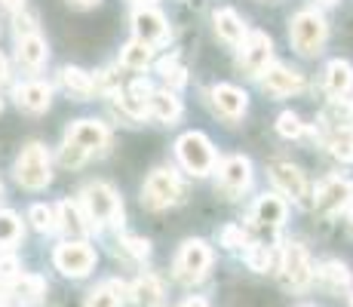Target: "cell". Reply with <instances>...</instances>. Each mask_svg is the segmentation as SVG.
Masks as SVG:
<instances>
[{
  "label": "cell",
  "instance_id": "cell-1",
  "mask_svg": "<svg viewBox=\"0 0 353 307\" xmlns=\"http://www.w3.org/2000/svg\"><path fill=\"white\" fill-rule=\"evenodd\" d=\"M83 209L86 218H90L92 228H101V224H123V203H120L117 190L105 181L96 184H86L83 188Z\"/></svg>",
  "mask_w": 353,
  "mask_h": 307
},
{
  "label": "cell",
  "instance_id": "cell-2",
  "mask_svg": "<svg viewBox=\"0 0 353 307\" xmlns=\"http://www.w3.org/2000/svg\"><path fill=\"white\" fill-rule=\"evenodd\" d=\"M52 172H50V154L40 141H31V145L22 148L16 160V181L28 190H43L50 184Z\"/></svg>",
  "mask_w": 353,
  "mask_h": 307
},
{
  "label": "cell",
  "instance_id": "cell-3",
  "mask_svg": "<svg viewBox=\"0 0 353 307\" xmlns=\"http://www.w3.org/2000/svg\"><path fill=\"white\" fill-rule=\"evenodd\" d=\"M325 34H329L325 19L320 16V12H314V10H301L289 25L292 46H295L301 56H316V52L323 50V43H325Z\"/></svg>",
  "mask_w": 353,
  "mask_h": 307
},
{
  "label": "cell",
  "instance_id": "cell-4",
  "mask_svg": "<svg viewBox=\"0 0 353 307\" xmlns=\"http://www.w3.org/2000/svg\"><path fill=\"white\" fill-rule=\"evenodd\" d=\"M181 200H185V184L179 181L172 169H157V172L148 175L145 190H141V203L148 209H166Z\"/></svg>",
  "mask_w": 353,
  "mask_h": 307
},
{
  "label": "cell",
  "instance_id": "cell-5",
  "mask_svg": "<svg viewBox=\"0 0 353 307\" xmlns=\"http://www.w3.org/2000/svg\"><path fill=\"white\" fill-rule=\"evenodd\" d=\"M175 154H179V163L191 175H209L215 166L212 141H209L203 132H185L179 141H175Z\"/></svg>",
  "mask_w": 353,
  "mask_h": 307
},
{
  "label": "cell",
  "instance_id": "cell-6",
  "mask_svg": "<svg viewBox=\"0 0 353 307\" xmlns=\"http://www.w3.org/2000/svg\"><path fill=\"white\" fill-rule=\"evenodd\" d=\"M209 264H212V249L203 240H188V243H181L179 255H175V277L188 286L200 283L206 277Z\"/></svg>",
  "mask_w": 353,
  "mask_h": 307
},
{
  "label": "cell",
  "instance_id": "cell-7",
  "mask_svg": "<svg viewBox=\"0 0 353 307\" xmlns=\"http://www.w3.org/2000/svg\"><path fill=\"white\" fill-rule=\"evenodd\" d=\"M52 264H56L65 277L80 279L96 268V252H92L90 243H83V240H68L62 246H56V252H52Z\"/></svg>",
  "mask_w": 353,
  "mask_h": 307
},
{
  "label": "cell",
  "instance_id": "cell-8",
  "mask_svg": "<svg viewBox=\"0 0 353 307\" xmlns=\"http://www.w3.org/2000/svg\"><path fill=\"white\" fill-rule=\"evenodd\" d=\"M270 56H274V43L264 31H249L240 46V68L249 77H261L270 68Z\"/></svg>",
  "mask_w": 353,
  "mask_h": 307
},
{
  "label": "cell",
  "instance_id": "cell-9",
  "mask_svg": "<svg viewBox=\"0 0 353 307\" xmlns=\"http://www.w3.org/2000/svg\"><path fill=\"white\" fill-rule=\"evenodd\" d=\"M280 270H283V283L289 289H307L310 279H314V268H310V258L304 252V246L298 243H289L280 255Z\"/></svg>",
  "mask_w": 353,
  "mask_h": 307
},
{
  "label": "cell",
  "instance_id": "cell-10",
  "mask_svg": "<svg viewBox=\"0 0 353 307\" xmlns=\"http://www.w3.org/2000/svg\"><path fill=\"white\" fill-rule=\"evenodd\" d=\"M132 31L135 37L141 40V43L148 46H157V43H166L169 37V25H166V16H163L160 10H154V6H135L132 12Z\"/></svg>",
  "mask_w": 353,
  "mask_h": 307
},
{
  "label": "cell",
  "instance_id": "cell-11",
  "mask_svg": "<svg viewBox=\"0 0 353 307\" xmlns=\"http://www.w3.org/2000/svg\"><path fill=\"white\" fill-rule=\"evenodd\" d=\"M108 141H111V132H108L105 123H99V120H77L65 135V145L80 148L83 154L105 151Z\"/></svg>",
  "mask_w": 353,
  "mask_h": 307
},
{
  "label": "cell",
  "instance_id": "cell-12",
  "mask_svg": "<svg viewBox=\"0 0 353 307\" xmlns=\"http://www.w3.org/2000/svg\"><path fill=\"white\" fill-rule=\"evenodd\" d=\"M353 203V184L347 179H325L320 188H316V212L323 215H338L341 209H347Z\"/></svg>",
  "mask_w": 353,
  "mask_h": 307
},
{
  "label": "cell",
  "instance_id": "cell-13",
  "mask_svg": "<svg viewBox=\"0 0 353 307\" xmlns=\"http://www.w3.org/2000/svg\"><path fill=\"white\" fill-rule=\"evenodd\" d=\"M270 179H274V184L286 197H292V200L301 203V206H307L310 184H307V179H304V172L298 166H292V163H274V166H270Z\"/></svg>",
  "mask_w": 353,
  "mask_h": 307
},
{
  "label": "cell",
  "instance_id": "cell-14",
  "mask_svg": "<svg viewBox=\"0 0 353 307\" xmlns=\"http://www.w3.org/2000/svg\"><path fill=\"white\" fill-rule=\"evenodd\" d=\"M219 179H221V188H225L230 197L243 194V190L249 188V181H252V163H249V157H243V154L225 157L221 169H219Z\"/></svg>",
  "mask_w": 353,
  "mask_h": 307
},
{
  "label": "cell",
  "instance_id": "cell-15",
  "mask_svg": "<svg viewBox=\"0 0 353 307\" xmlns=\"http://www.w3.org/2000/svg\"><path fill=\"white\" fill-rule=\"evenodd\" d=\"M56 228H62L71 240H80V237H86L90 230H96L90 224V218L83 215V209L77 206V203H71V200H62L59 203V209H56Z\"/></svg>",
  "mask_w": 353,
  "mask_h": 307
},
{
  "label": "cell",
  "instance_id": "cell-16",
  "mask_svg": "<svg viewBox=\"0 0 353 307\" xmlns=\"http://www.w3.org/2000/svg\"><path fill=\"white\" fill-rule=\"evenodd\" d=\"M212 101H215V108H219L221 117H228V120L243 117V114H246V108H249V95L243 90H236V86H230V83H219V86H215V90H212Z\"/></svg>",
  "mask_w": 353,
  "mask_h": 307
},
{
  "label": "cell",
  "instance_id": "cell-17",
  "mask_svg": "<svg viewBox=\"0 0 353 307\" xmlns=\"http://www.w3.org/2000/svg\"><path fill=\"white\" fill-rule=\"evenodd\" d=\"M151 92H154V90H151V83H148L145 77H135L123 92H117V101H120V108H123L129 117H145Z\"/></svg>",
  "mask_w": 353,
  "mask_h": 307
},
{
  "label": "cell",
  "instance_id": "cell-18",
  "mask_svg": "<svg viewBox=\"0 0 353 307\" xmlns=\"http://www.w3.org/2000/svg\"><path fill=\"white\" fill-rule=\"evenodd\" d=\"M12 95H16V105L25 108V111H31V114L46 111V108H50V101H52L50 83H40V80H31V83L16 86V92H12Z\"/></svg>",
  "mask_w": 353,
  "mask_h": 307
},
{
  "label": "cell",
  "instance_id": "cell-19",
  "mask_svg": "<svg viewBox=\"0 0 353 307\" xmlns=\"http://www.w3.org/2000/svg\"><path fill=\"white\" fill-rule=\"evenodd\" d=\"M264 90H268L270 95H292V92H298L304 86V80H301V74H295V71H289V68H283V65H270L268 71H264Z\"/></svg>",
  "mask_w": 353,
  "mask_h": 307
},
{
  "label": "cell",
  "instance_id": "cell-20",
  "mask_svg": "<svg viewBox=\"0 0 353 307\" xmlns=\"http://www.w3.org/2000/svg\"><path fill=\"white\" fill-rule=\"evenodd\" d=\"M10 295L22 304H37L40 298L46 295V279L37 277V274H19L12 283H6Z\"/></svg>",
  "mask_w": 353,
  "mask_h": 307
},
{
  "label": "cell",
  "instance_id": "cell-21",
  "mask_svg": "<svg viewBox=\"0 0 353 307\" xmlns=\"http://www.w3.org/2000/svg\"><path fill=\"white\" fill-rule=\"evenodd\" d=\"M252 215H255L258 228L274 230V228H280L283 218H286V203H283V197H276V194H264V197H258Z\"/></svg>",
  "mask_w": 353,
  "mask_h": 307
},
{
  "label": "cell",
  "instance_id": "cell-22",
  "mask_svg": "<svg viewBox=\"0 0 353 307\" xmlns=\"http://www.w3.org/2000/svg\"><path fill=\"white\" fill-rule=\"evenodd\" d=\"M126 295L132 298L135 307H160L163 304V286H160L157 277L145 274V277H139L132 286H129Z\"/></svg>",
  "mask_w": 353,
  "mask_h": 307
},
{
  "label": "cell",
  "instance_id": "cell-23",
  "mask_svg": "<svg viewBox=\"0 0 353 307\" xmlns=\"http://www.w3.org/2000/svg\"><path fill=\"white\" fill-rule=\"evenodd\" d=\"M353 86V68L350 61L344 59H335L325 65V90H329V95H335V99H341L344 92H347Z\"/></svg>",
  "mask_w": 353,
  "mask_h": 307
},
{
  "label": "cell",
  "instance_id": "cell-24",
  "mask_svg": "<svg viewBox=\"0 0 353 307\" xmlns=\"http://www.w3.org/2000/svg\"><path fill=\"white\" fill-rule=\"evenodd\" d=\"M148 114L157 117L160 123H175L181 117V101L175 99V92H169V90L151 92V99H148Z\"/></svg>",
  "mask_w": 353,
  "mask_h": 307
},
{
  "label": "cell",
  "instance_id": "cell-25",
  "mask_svg": "<svg viewBox=\"0 0 353 307\" xmlns=\"http://www.w3.org/2000/svg\"><path fill=\"white\" fill-rule=\"evenodd\" d=\"M215 34H219L221 40H228V43H243V37H246V25H243V19L236 16L234 10H215Z\"/></svg>",
  "mask_w": 353,
  "mask_h": 307
},
{
  "label": "cell",
  "instance_id": "cell-26",
  "mask_svg": "<svg viewBox=\"0 0 353 307\" xmlns=\"http://www.w3.org/2000/svg\"><path fill=\"white\" fill-rule=\"evenodd\" d=\"M316 277H320V283L325 286V289H332V292H341V289H347L350 286V279H353V274H350V268L344 261H323L320 268H316Z\"/></svg>",
  "mask_w": 353,
  "mask_h": 307
},
{
  "label": "cell",
  "instance_id": "cell-27",
  "mask_svg": "<svg viewBox=\"0 0 353 307\" xmlns=\"http://www.w3.org/2000/svg\"><path fill=\"white\" fill-rule=\"evenodd\" d=\"M50 50H46V40L40 34H31V37H19V61L31 71H37L40 65L46 61Z\"/></svg>",
  "mask_w": 353,
  "mask_h": 307
},
{
  "label": "cell",
  "instance_id": "cell-28",
  "mask_svg": "<svg viewBox=\"0 0 353 307\" xmlns=\"http://www.w3.org/2000/svg\"><path fill=\"white\" fill-rule=\"evenodd\" d=\"M123 295H126V286L117 283V279H108V283H101L90 292L86 307H120L123 304Z\"/></svg>",
  "mask_w": 353,
  "mask_h": 307
},
{
  "label": "cell",
  "instance_id": "cell-29",
  "mask_svg": "<svg viewBox=\"0 0 353 307\" xmlns=\"http://www.w3.org/2000/svg\"><path fill=\"white\" fill-rule=\"evenodd\" d=\"M151 59H154V50L148 43H141V40H132V43H126L120 50V65L129 68V71H145L151 65Z\"/></svg>",
  "mask_w": 353,
  "mask_h": 307
},
{
  "label": "cell",
  "instance_id": "cell-30",
  "mask_svg": "<svg viewBox=\"0 0 353 307\" xmlns=\"http://www.w3.org/2000/svg\"><path fill=\"white\" fill-rule=\"evenodd\" d=\"M62 86L68 92L80 95V99H86V95H92V90H96V80L90 77V74L83 71V68H62Z\"/></svg>",
  "mask_w": 353,
  "mask_h": 307
},
{
  "label": "cell",
  "instance_id": "cell-31",
  "mask_svg": "<svg viewBox=\"0 0 353 307\" xmlns=\"http://www.w3.org/2000/svg\"><path fill=\"white\" fill-rule=\"evenodd\" d=\"M246 264L255 274H268V270L280 268V255H276L270 246H252V249L246 252Z\"/></svg>",
  "mask_w": 353,
  "mask_h": 307
},
{
  "label": "cell",
  "instance_id": "cell-32",
  "mask_svg": "<svg viewBox=\"0 0 353 307\" xmlns=\"http://www.w3.org/2000/svg\"><path fill=\"white\" fill-rule=\"evenodd\" d=\"M350 117H353V101H341V99L329 101L325 111L320 114V120L325 126H332V132H335V129H344V123H350Z\"/></svg>",
  "mask_w": 353,
  "mask_h": 307
},
{
  "label": "cell",
  "instance_id": "cell-33",
  "mask_svg": "<svg viewBox=\"0 0 353 307\" xmlns=\"http://www.w3.org/2000/svg\"><path fill=\"white\" fill-rule=\"evenodd\" d=\"M325 145H329V151L335 160L341 163H353V135L347 129H335V132L325 139Z\"/></svg>",
  "mask_w": 353,
  "mask_h": 307
},
{
  "label": "cell",
  "instance_id": "cell-34",
  "mask_svg": "<svg viewBox=\"0 0 353 307\" xmlns=\"http://www.w3.org/2000/svg\"><path fill=\"white\" fill-rule=\"evenodd\" d=\"M28 221L40 230V234H50V230L56 228V209L43 206V203H34L28 209Z\"/></svg>",
  "mask_w": 353,
  "mask_h": 307
},
{
  "label": "cell",
  "instance_id": "cell-35",
  "mask_svg": "<svg viewBox=\"0 0 353 307\" xmlns=\"http://www.w3.org/2000/svg\"><path fill=\"white\" fill-rule=\"evenodd\" d=\"M22 237V221L16 212H0V246H16Z\"/></svg>",
  "mask_w": 353,
  "mask_h": 307
},
{
  "label": "cell",
  "instance_id": "cell-36",
  "mask_svg": "<svg viewBox=\"0 0 353 307\" xmlns=\"http://www.w3.org/2000/svg\"><path fill=\"white\" fill-rule=\"evenodd\" d=\"M276 132H280L283 139H298V135L304 132V123L298 120V114L283 111L280 117H276Z\"/></svg>",
  "mask_w": 353,
  "mask_h": 307
},
{
  "label": "cell",
  "instance_id": "cell-37",
  "mask_svg": "<svg viewBox=\"0 0 353 307\" xmlns=\"http://www.w3.org/2000/svg\"><path fill=\"white\" fill-rule=\"evenodd\" d=\"M120 249L132 258H148L151 255V243L141 240V237H120Z\"/></svg>",
  "mask_w": 353,
  "mask_h": 307
},
{
  "label": "cell",
  "instance_id": "cell-38",
  "mask_svg": "<svg viewBox=\"0 0 353 307\" xmlns=\"http://www.w3.org/2000/svg\"><path fill=\"white\" fill-rule=\"evenodd\" d=\"M22 270H19V258L16 255H3L0 258V283H12Z\"/></svg>",
  "mask_w": 353,
  "mask_h": 307
},
{
  "label": "cell",
  "instance_id": "cell-39",
  "mask_svg": "<svg viewBox=\"0 0 353 307\" xmlns=\"http://www.w3.org/2000/svg\"><path fill=\"white\" fill-rule=\"evenodd\" d=\"M243 243H246V234H243V228H236V224H228V228L221 230V246H228V249H240Z\"/></svg>",
  "mask_w": 353,
  "mask_h": 307
},
{
  "label": "cell",
  "instance_id": "cell-40",
  "mask_svg": "<svg viewBox=\"0 0 353 307\" xmlns=\"http://www.w3.org/2000/svg\"><path fill=\"white\" fill-rule=\"evenodd\" d=\"M86 157H90V154H83L80 148H74V145H65L62 148V163H65V166H80Z\"/></svg>",
  "mask_w": 353,
  "mask_h": 307
},
{
  "label": "cell",
  "instance_id": "cell-41",
  "mask_svg": "<svg viewBox=\"0 0 353 307\" xmlns=\"http://www.w3.org/2000/svg\"><path fill=\"white\" fill-rule=\"evenodd\" d=\"M16 34L19 37H31V34H37V25H34L31 16H19L16 19Z\"/></svg>",
  "mask_w": 353,
  "mask_h": 307
},
{
  "label": "cell",
  "instance_id": "cell-42",
  "mask_svg": "<svg viewBox=\"0 0 353 307\" xmlns=\"http://www.w3.org/2000/svg\"><path fill=\"white\" fill-rule=\"evenodd\" d=\"M166 80H169V86H185V68H172V71L166 74Z\"/></svg>",
  "mask_w": 353,
  "mask_h": 307
},
{
  "label": "cell",
  "instance_id": "cell-43",
  "mask_svg": "<svg viewBox=\"0 0 353 307\" xmlns=\"http://www.w3.org/2000/svg\"><path fill=\"white\" fill-rule=\"evenodd\" d=\"M0 3H3L6 10H22V6H25V0H0Z\"/></svg>",
  "mask_w": 353,
  "mask_h": 307
},
{
  "label": "cell",
  "instance_id": "cell-44",
  "mask_svg": "<svg viewBox=\"0 0 353 307\" xmlns=\"http://www.w3.org/2000/svg\"><path fill=\"white\" fill-rule=\"evenodd\" d=\"M179 307H209L206 301H203V298H188L185 304H179Z\"/></svg>",
  "mask_w": 353,
  "mask_h": 307
},
{
  "label": "cell",
  "instance_id": "cell-45",
  "mask_svg": "<svg viewBox=\"0 0 353 307\" xmlns=\"http://www.w3.org/2000/svg\"><path fill=\"white\" fill-rule=\"evenodd\" d=\"M6 74H10V68H6V59H3V52H0V83L6 80Z\"/></svg>",
  "mask_w": 353,
  "mask_h": 307
},
{
  "label": "cell",
  "instance_id": "cell-46",
  "mask_svg": "<svg viewBox=\"0 0 353 307\" xmlns=\"http://www.w3.org/2000/svg\"><path fill=\"white\" fill-rule=\"evenodd\" d=\"M74 3H77V6H99L101 0H74Z\"/></svg>",
  "mask_w": 353,
  "mask_h": 307
},
{
  "label": "cell",
  "instance_id": "cell-47",
  "mask_svg": "<svg viewBox=\"0 0 353 307\" xmlns=\"http://www.w3.org/2000/svg\"><path fill=\"white\" fill-rule=\"evenodd\" d=\"M347 221H350V224H353V206H350V215H347Z\"/></svg>",
  "mask_w": 353,
  "mask_h": 307
},
{
  "label": "cell",
  "instance_id": "cell-48",
  "mask_svg": "<svg viewBox=\"0 0 353 307\" xmlns=\"http://www.w3.org/2000/svg\"><path fill=\"white\" fill-rule=\"evenodd\" d=\"M320 3H335V0H320Z\"/></svg>",
  "mask_w": 353,
  "mask_h": 307
},
{
  "label": "cell",
  "instance_id": "cell-49",
  "mask_svg": "<svg viewBox=\"0 0 353 307\" xmlns=\"http://www.w3.org/2000/svg\"><path fill=\"white\" fill-rule=\"evenodd\" d=\"M301 307H314V304H301Z\"/></svg>",
  "mask_w": 353,
  "mask_h": 307
},
{
  "label": "cell",
  "instance_id": "cell-50",
  "mask_svg": "<svg viewBox=\"0 0 353 307\" xmlns=\"http://www.w3.org/2000/svg\"><path fill=\"white\" fill-rule=\"evenodd\" d=\"M0 111H3V101H0Z\"/></svg>",
  "mask_w": 353,
  "mask_h": 307
},
{
  "label": "cell",
  "instance_id": "cell-51",
  "mask_svg": "<svg viewBox=\"0 0 353 307\" xmlns=\"http://www.w3.org/2000/svg\"><path fill=\"white\" fill-rule=\"evenodd\" d=\"M350 307H353V295H350Z\"/></svg>",
  "mask_w": 353,
  "mask_h": 307
},
{
  "label": "cell",
  "instance_id": "cell-52",
  "mask_svg": "<svg viewBox=\"0 0 353 307\" xmlns=\"http://www.w3.org/2000/svg\"><path fill=\"white\" fill-rule=\"evenodd\" d=\"M145 3H148V0H145Z\"/></svg>",
  "mask_w": 353,
  "mask_h": 307
}]
</instances>
